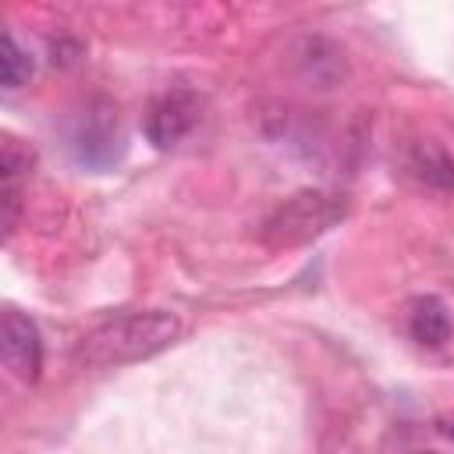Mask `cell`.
Listing matches in <instances>:
<instances>
[{
    "mask_svg": "<svg viewBox=\"0 0 454 454\" xmlns=\"http://www.w3.org/2000/svg\"><path fill=\"white\" fill-rule=\"evenodd\" d=\"M181 333V319L163 309H131V312H114L99 319L85 337L78 340V362L89 369H110V365H128L142 362L167 344H174Z\"/></svg>",
    "mask_w": 454,
    "mask_h": 454,
    "instance_id": "6da1fadb",
    "label": "cell"
},
{
    "mask_svg": "<svg viewBox=\"0 0 454 454\" xmlns=\"http://www.w3.org/2000/svg\"><path fill=\"white\" fill-rule=\"evenodd\" d=\"M344 195L333 192H294L291 199H284L262 223V238L277 248H291V245H305L319 234H326L340 216H344Z\"/></svg>",
    "mask_w": 454,
    "mask_h": 454,
    "instance_id": "7a4b0ae2",
    "label": "cell"
},
{
    "mask_svg": "<svg viewBox=\"0 0 454 454\" xmlns=\"http://www.w3.org/2000/svg\"><path fill=\"white\" fill-rule=\"evenodd\" d=\"M67 145H71V156L85 170H96V174L114 170L124 160V153H128V138H124L121 121H117V114H114L110 103H92L74 121Z\"/></svg>",
    "mask_w": 454,
    "mask_h": 454,
    "instance_id": "3957f363",
    "label": "cell"
},
{
    "mask_svg": "<svg viewBox=\"0 0 454 454\" xmlns=\"http://www.w3.org/2000/svg\"><path fill=\"white\" fill-rule=\"evenodd\" d=\"M0 351H4V365L18 383H35L43 372V337L39 326L18 312L7 309L4 312V326H0Z\"/></svg>",
    "mask_w": 454,
    "mask_h": 454,
    "instance_id": "277c9868",
    "label": "cell"
},
{
    "mask_svg": "<svg viewBox=\"0 0 454 454\" xmlns=\"http://www.w3.org/2000/svg\"><path fill=\"white\" fill-rule=\"evenodd\" d=\"M195 121H199V103L188 89L163 92L145 110V138L156 149H174L195 128Z\"/></svg>",
    "mask_w": 454,
    "mask_h": 454,
    "instance_id": "5b68a950",
    "label": "cell"
},
{
    "mask_svg": "<svg viewBox=\"0 0 454 454\" xmlns=\"http://www.w3.org/2000/svg\"><path fill=\"white\" fill-rule=\"evenodd\" d=\"M408 333L422 348H443L454 337V316L443 298L422 294L408 305Z\"/></svg>",
    "mask_w": 454,
    "mask_h": 454,
    "instance_id": "8992f818",
    "label": "cell"
},
{
    "mask_svg": "<svg viewBox=\"0 0 454 454\" xmlns=\"http://www.w3.org/2000/svg\"><path fill=\"white\" fill-rule=\"evenodd\" d=\"M408 174L433 192L454 195V156L436 142H419L408 153Z\"/></svg>",
    "mask_w": 454,
    "mask_h": 454,
    "instance_id": "52a82bcc",
    "label": "cell"
},
{
    "mask_svg": "<svg viewBox=\"0 0 454 454\" xmlns=\"http://www.w3.org/2000/svg\"><path fill=\"white\" fill-rule=\"evenodd\" d=\"M0 74H4V89H21V85L32 78V53L18 43V35H14V32H4Z\"/></svg>",
    "mask_w": 454,
    "mask_h": 454,
    "instance_id": "ba28073f",
    "label": "cell"
},
{
    "mask_svg": "<svg viewBox=\"0 0 454 454\" xmlns=\"http://www.w3.org/2000/svg\"><path fill=\"white\" fill-rule=\"evenodd\" d=\"M32 167V149L21 145L14 135H4V145H0V170H4V184L7 188H18V177L28 174Z\"/></svg>",
    "mask_w": 454,
    "mask_h": 454,
    "instance_id": "9c48e42d",
    "label": "cell"
},
{
    "mask_svg": "<svg viewBox=\"0 0 454 454\" xmlns=\"http://www.w3.org/2000/svg\"><path fill=\"white\" fill-rule=\"evenodd\" d=\"M436 433H440V436H447V440H454V415L436 419Z\"/></svg>",
    "mask_w": 454,
    "mask_h": 454,
    "instance_id": "30bf717a",
    "label": "cell"
}]
</instances>
